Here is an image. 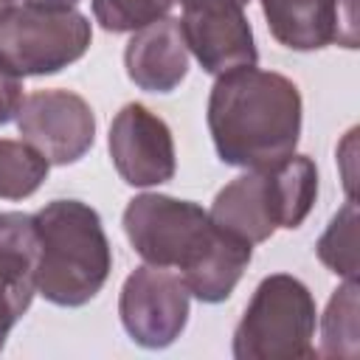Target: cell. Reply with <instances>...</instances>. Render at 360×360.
Returning a JSON list of instances; mask_svg holds the SVG:
<instances>
[{
	"instance_id": "6da1fadb",
	"label": "cell",
	"mask_w": 360,
	"mask_h": 360,
	"mask_svg": "<svg viewBox=\"0 0 360 360\" xmlns=\"http://www.w3.org/2000/svg\"><path fill=\"white\" fill-rule=\"evenodd\" d=\"M132 250L158 267L180 273L202 304L225 301L250 264L253 245L219 228L197 202L169 194H138L124 208Z\"/></svg>"
},
{
	"instance_id": "7a4b0ae2",
	"label": "cell",
	"mask_w": 360,
	"mask_h": 360,
	"mask_svg": "<svg viewBox=\"0 0 360 360\" xmlns=\"http://www.w3.org/2000/svg\"><path fill=\"white\" fill-rule=\"evenodd\" d=\"M208 129L228 166L259 169L290 158L301 135V93L273 70L233 68L208 96Z\"/></svg>"
},
{
	"instance_id": "3957f363",
	"label": "cell",
	"mask_w": 360,
	"mask_h": 360,
	"mask_svg": "<svg viewBox=\"0 0 360 360\" xmlns=\"http://www.w3.org/2000/svg\"><path fill=\"white\" fill-rule=\"evenodd\" d=\"M39 233L37 292L56 307L93 301L112 267L101 217L82 200H53L34 214Z\"/></svg>"
},
{
	"instance_id": "277c9868",
	"label": "cell",
	"mask_w": 360,
	"mask_h": 360,
	"mask_svg": "<svg viewBox=\"0 0 360 360\" xmlns=\"http://www.w3.org/2000/svg\"><path fill=\"white\" fill-rule=\"evenodd\" d=\"M318 197V169L307 155L248 169L231 180L211 205V219L233 236L259 245L276 228H298Z\"/></svg>"
},
{
	"instance_id": "5b68a950",
	"label": "cell",
	"mask_w": 360,
	"mask_h": 360,
	"mask_svg": "<svg viewBox=\"0 0 360 360\" xmlns=\"http://www.w3.org/2000/svg\"><path fill=\"white\" fill-rule=\"evenodd\" d=\"M315 298L304 281L276 273L262 278L233 332L236 360L315 357Z\"/></svg>"
},
{
	"instance_id": "8992f818",
	"label": "cell",
	"mask_w": 360,
	"mask_h": 360,
	"mask_svg": "<svg viewBox=\"0 0 360 360\" xmlns=\"http://www.w3.org/2000/svg\"><path fill=\"white\" fill-rule=\"evenodd\" d=\"M90 20L76 8L22 3L0 22V59L22 76H48L73 65L90 48Z\"/></svg>"
},
{
	"instance_id": "52a82bcc",
	"label": "cell",
	"mask_w": 360,
	"mask_h": 360,
	"mask_svg": "<svg viewBox=\"0 0 360 360\" xmlns=\"http://www.w3.org/2000/svg\"><path fill=\"white\" fill-rule=\"evenodd\" d=\"M188 287L180 273L143 264L127 276L118 298V315L127 335L143 349L172 346L188 321Z\"/></svg>"
},
{
	"instance_id": "ba28073f",
	"label": "cell",
	"mask_w": 360,
	"mask_h": 360,
	"mask_svg": "<svg viewBox=\"0 0 360 360\" xmlns=\"http://www.w3.org/2000/svg\"><path fill=\"white\" fill-rule=\"evenodd\" d=\"M14 118L22 141L39 149L53 166L82 160L96 141V115L70 90H34L22 98Z\"/></svg>"
},
{
	"instance_id": "9c48e42d",
	"label": "cell",
	"mask_w": 360,
	"mask_h": 360,
	"mask_svg": "<svg viewBox=\"0 0 360 360\" xmlns=\"http://www.w3.org/2000/svg\"><path fill=\"white\" fill-rule=\"evenodd\" d=\"M250 0H180V31L188 53L211 76L256 65L253 28L245 17Z\"/></svg>"
},
{
	"instance_id": "30bf717a",
	"label": "cell",
	"mask_w": 360,
	"mask_h": 360,
	"mask_svg": "<svg viewBox=\"0 0 360 360\" xmlns=\"http://www.w3.org/2000/svg\"><path fill=\"white\" fill-rule=\"evenodd\" d=\"M110 158L124 183L146 188L174 177V141L160 115L143 104H124L110 124Z\"/></svg>"
},
{
	"instance_id": "8fae6325",
	"label": "cell",
	"mask_w": 360,
	"mask_h": 360,
	"mask_svg": "<svg viewBox=\"0 0 360 360\" xmlns=\"http://www.w3.org/2000/svg\"><path fill=\"white\" fill-rule=\"evenodd\" d=\"M262 11L284 48H357V0H262Z\"/></svg>"
},
{
	"instance_id": "7c38bea8",
	"label": "cell",
	"mask_w": 360,
	"mask_h": 360,
	"mask_svg": "<svg viewBox=\"0 0 360 360\" xmlns=\"http://www.w3.org/2000/svg\"><path fill=\"white\" fill-rule=\"evenodd\" d=\"M39 233L34 214H0V349L37 292Z\"/></svg>"
},
{
	"instance_id": "4fadbf2b",
	"label": "cell",
	"mask_w": 360,
	"mask_h": 360,
	"mask_svg": "<svg viewBox=\"0 0 360 360\" xmlns=\"http://www.w3.org/2000/svg\"><path fill=\"white\" fill-rule=\"evenodd\" d=\"M129 82L146 93H172L188 73V48L180 31V20L163 17L132 31L124 51Z\"/></svg>"
},
{
	"instance_id": "5bb4252c",
	"label": "cell",
	"mask_w": 360,
	"mask_h": 360,
	"mask_svg": "<svg viewBox=\"0 0 360 360\" xmlns=\"http://www.w3.org/2000/svg\"><path fill=\"white\" fill-rule=\"evenodd\" d=\"M48 158L28 141L0 138V197L22 200L31 197L48 177Z\"/></svg>"
},
{
	"instance_id": "9a60e30c",
	"label": "cell",
	"mask_w": 360,
	"mask_h": 360,
	"mask_svg": "<svg viewBox=\"0 0 360 360\" xmlns=\"http://www.w3.org/2000/svg\"><path fill=\"white\" fill-rule=\"evenodd\" d=\"M323 357H354L357 354V281L346 278L329 298L321 321V352Z\"/></svg>"
},
{
	"instance_id": "2e32d148",
	"label": "cell",
	"mask_w": 360,
	"mask_h": 360,
	"mask_svg": "<svg viewBox=\"0 0 360 360\" xmlns=\"http://www.w3.org/2000/svg\"><path fill=\"white\" fill-rule=\"evenodd\" d=\"M318 259L343 278H357V205L349 200L315 245Z\"/></svg>"
},
{
	"instance_id": "e0dca14e",
	"label": "cell",
	"mask_w": 360,
	"mask_h": 360,
	"mask_svg": "<svg viewBox=\"0 0 360 360\" xmlns=\"http://www.w3.org/2000/svg\"><path fill=\"white\" fill-rule=\"evenodd\" d=\"M177 0H93V17L104 31L124 34L163 20Z\"/></svg>"
},
{
	"instance_id": "ac0fdd59",
	"label": "cell",
	"mask_w": 360,
	"mask_h": 360,
	"mask_svg": "<svg viewBox=\"0 0 360 360\" xmlns=\"http://www.w3.org/2000/svg\"><path fill=\"white\" fill-rule=\"evenodd\" d=\"M22 104V82L20 76L0 59V127L8 124Z\"/></svg>"
},
{
	"instance_id": "d6986e66",
	"label": "cell",
	"mask_w": 360,
	"mask_h": 360,
	"mask_svg": "<svg viewBox=\"0 0 360 360\" xmlns=\"http://www.w3.org/2000/svg\"><path fill=\"white\" fill-rule=\"evenodd\" d=\"M28 6H53V8H73L79 0H22Z\"/></svg>"
},
{
	"instance_id": "ffe728a7",
	"label": "cell",
	"mask_w": 360,
	"mask_h": 360,
	"mask_svg": "<svg viewBox=\"0 0 360 360\" xmlns=\"http://www.w3.org/2000/svg\"><path fill=\"white\" fill-rule=\"evenodd\" d=\"M22 6V0H0V22L14 11V8H20Z\"/></svg>"
}]
</instances>
